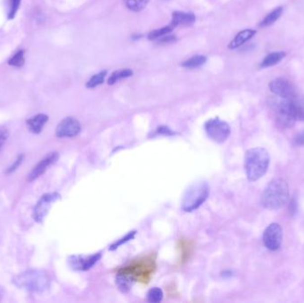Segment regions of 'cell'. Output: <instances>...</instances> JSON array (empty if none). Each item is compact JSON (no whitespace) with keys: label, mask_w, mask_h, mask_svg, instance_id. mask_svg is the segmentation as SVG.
Here are the masks:
<instances>
[{"label":"cell","mask_w":304,"mask_h":303,"mask_svg":"<svg viewBox=\"0 0 304 303\" xmlns=\"http://www.w3.org/2000/svg\"><path fill=\"white\" fill-rule=\"evenodd\" d=\"M48 117L45 114H39L27 121V126L33 134H39L43 130L44 126L48 122Z\"/></svg>","instance_id":"2e32d148"},{"label":"cell","mask_w":304,"mask_h":303,"mask_svg":"<svg viewBox=\"0 0 304 303\" xmlns=\"http://www.w3.org/2000/svg\"><path fill=\"white\" fill-rule=\"evenodd\" d=\"M106 74H107V71L103 70V71H101L100 73L96 74L95 76H93L89 79V81L87 83V88H95V87L101 85L103 81H104Z\"/></svg>","instance_id":"603a6c76"},{"label":"cell","mask_w":304,"mask_h":303,"mask_svg":"<svg viewBox=\"0 0 304 303\" xmlns=\"http://www.w3.org/2000/svg\"><path fill=\"white\" fill-rule=\"evenodd\" d=\"M289 101L296 120L304 121V96L296 92Z\"/></svg>","instance_id":"4fadbf2b"},{"label":"cell","mask_w":304,"mask_h":303,"mask_svg":"<svg viewBox=\"0 0 304 303\" xmlns=\"http://www.w3.org/2000/svg\"><path fill=\"white\" fill-rule=\"evenodd\" d=\"M2 296H3V293H2V290H1V288H0V301L2 299Z\"/></svg>","instance_id":"1f68e13d"},{"label":"cell","mask_w":304,"mask_h":303,"mask_svg":"<svg viewBox=\"0 0 304 303\" xmlns=\"http://www.w3.org/2000/svg\"><path fill=\"white\" fill-rule=\"evenodd\" d=\"M269 165V153L263 148H253L246 153L245 170L248 180L255 182L265 174Z\"/></svg>","instance_id":"7a4b0ae2"},{"label":"cell","mask_w":304,"mask_h":303,"mask_svg":"<svg viewBox=\"0 0 304 303\" xmlns=\"http://www.w3.org/2000/svg\"><path fill=\"white\" fill-rule=\"evenodd\" d=\"M210 188L205 182H197L188 188L182 200V209L184 212H193L208 199Z\"/></svg>","instance_id":"277c9868"},{"label":"cell","mask_w":304,"mask_h":303,"mask_svg":"<svg viewBox=\"0 0 304 303\" xmlns=\"http://www.w3.org/2000/svg\"><path fill=\"white\" fill-rule=\"evenodd\" d=\"M24 52L23 51H19L16 52L14 55H13L10 60H9L8 63L11 66H14V67H22L24 64Z\"/></svg>","instance_id":"484cf974"},{"label":"cell","mask_w":304,"mask_h":303,"mask_svg":"<svg viewBox=\"0 0 304 303\" xmlns=\"http://www.w3.org/2000/svg\"><path fill=\"white\" fill-rule=\"evenodd\" d=\"M255 34H256V31L252 30V29H248V30L240 31L239 34L232 39V41L229 45V48L230 49H236V48H239L240 46H242L243 44L246 43L249 39H252L253 37Z\"/></svg>","instance_id":"9a60e30c"},{"label":"cell","mask_w":304,"mask_h":303,"mask_svg":"<svg viewBox=\"0 0 304 303\" xmlns=\"http://www.w3.org/2000/svg\"><path fill=\"white\" fill-rule=\"evenodd\" d=\"M286 56V52H274L268 54L261 61V68H269L277 65Z\"/></svg>","instance_id":"ac0fdd59"},{"label":"cell","mask_w":304,"mask_h":303,"mask_svg":"<svg viewBox=\"0 0 304 303\" xmlns=\"http://www.w3.org/2000/svg\"><path fill=\"white\" fill-rule=\"evenodd\" d=\"M135 281V279L134 277H131L130 275L126 273L123 272L117 275L116 284H117V287L119 288V290L123 293H127L130 290Z\"/></svg>","instance_id":"e0dca14e"},{"label":"cell","mask_w":304,"mask_h":303,"mask_svg":"<svg viewBox=\"0 0 304 303\" xmlns=\"http://www.w3.org/2000/svg\"><path fill=\"white\" fill-rule=\"evenodd\" d=\"M81 131V124L74 117H66L60 122L56 128V135L60 138L75 137Z\"/></svg>","instance_id":"30bf717a"},{"label":"cell","mask_w":304,"mask_h":303,"mask_svg":"<svg viewBox=\"0 0 304 303\" xmlns=\"http://www.w3.org/2000/svg\"><path fill=\"white\" fill-rule=\"evenodd\" d=\"M8 130H7L5 127L1 126V127H0V151H1V149L3 147L4 143L6 142V140L8 138Z\"/></svg>","instance_id":"f1b7e54d"},{"label":"cell","mask_w":304,"mask_h":303,"mask_svg":"<svg viewBox=\"0 0 304 303\" xmlns=\"http://www.w3.org/2000/svg\"><path fill=\"white\" fill-rule=\"evenodd\" d=\"M206 61V58L203 55H196V56L191 57L190 59H188L186 61L183 62L182 66L184 68L188 69H195L198 67L204 64V62Z\"/></svg>","instance_id":"44dd1931"},{"label":"cell","mask_w":304,"mask_h":303,"mask_svg":"<svg viewBox=\"0 0 304 303\" xmlns=\"http://www.w3.org/2000/svg\"><path fill=\"white\" fill-rule=\"evenodd\" d=\"M101 258V253L92 255H72L69 258V264L75 270H88Z\"/></svg>","instance_id":"8fae6325"},{"label":"cell","mask_w":304,"mask_h":303,"mask_svg":"<svg viewBox=\"0 0 304 303\" xmlns=\"http://www.w3.org/2000/svg\"><path fill=\"white\" fill-rule=\"evenodd\" d=\"M21 0H9V18L12 19L14 17L15 13L17 12Z\"/></svg>","instance_id":"83f0119b"},{"label":"cell","mask_w":304,"mask_h":303,"mask_svg":"<svg viewBox=\"0 0 304 303\" xmlns=\"http://www.w3.org/2000/svg\"><path fill=\"white\" fill-rule=\"evenodd\" d=\"M282 238V229L278 223H271L263 233L264 246L271 251L278 250L281 246Z\"/></svg>","instance_id":"ba28073f"},{"label":"cell","mask_w":304,"mask_h":303,"mask_svg":"<svg viewBox=\"0 0 304 303\" xmlns=\"http://www.w3.org/2000/svg\"><path fill=\"white\" fill-rule=\"evenodd\" d=\"M132 75H133V71L131 69H125L116 70V71H114L113 73L110 75L109 80H108V84L111 86V85H114L115 83H117V81H119L121 79L129 78Z\"/></svg>","instance_id":"ffe728a7"},{"label":"cell","mask_w":304,"mask_h":303,"mask_svg":"<svg viewBox=\"0 0 304 303\" xmlns=\"http://www.w3.org/2000/svg\"><path fill=\"white\" fill-rule=\"evenodd\" d=\"M135 234H136V231H135V230H134V231H130V232L127 233L125 237H123V238H120V239H118L117 241L112 244V245L110 246V247H109V249H110L111 251L116 250L117 248L122 246L123 244H126V242H128L129 240L135 238Z\"/></svg>","instance_id":"4316f807"},{"label":"cell","mask_w":304,"mask_h":303,"mask_svg":"<svg viewBox=\"0 0 304 303\" xmlns=\"http://www.w3.org/2000/svg\"><path fill=\"white\" fill-rule=\"evenodd\" d=\"M59 158V153L58 152H52L48 154V156L44 157L42 160L39 162L38 165H36L34 169L31 171V173L29 175L28 180L31 182L35 180L37 178L42 175L51 165H53Z\"/></svg>","instance_id":"7c38bea8"},{"label":"cell","mask_w":304,"mask_h":303,"mask_svg":"<svg viewBox=\"0 0 304 303\" xmlns=\"http://www.w3.org/2000/svg\"><path fill=\"white\" fill-rule=\"evenodd\" d=\"M174 26L173 24H171L169 26L164 27V28H161L156 31H152L150 34H149V39H158L164 37L165 35L168 34L171 31L174 30Z\"/></svg>","instance_id":"d4e9b609"},{"label":"cell","mask_w":304,"mask_h":303,"mask_svg":"<svg viewBox=\"0 0 304 303\" xmlns=\"http://www.w3.org/2000/svg\"><path fill=\"white\" fill-rule=\"evenodd\" d=\"M22 158H23V156H18V158L16 159V161L14 162V164H13L12 166L9 167L8 170H7V173H12L13 171H15V170L17 169L18 166L22 164Z\"/></svg>","instance_id":"f546056e"},{"label":"cell","mask_w":304,"mask_h":303,"mask_svg":"<svg viewBox=\"0 0 304 303\" xmlns=\"http://www.w3.org/2000/svg\"><path fill=\"white\" fill-rule=\"evenodd\" d=\"M295 142L298 145H304V130L302 131L298 135H296Z\"/></svg>","instance_id":"4dcf8cb0"},{"label":"cell","mask_w":304,"mask_h":303,"mask_svg":"<svg viewBox=\"0 0 304 303\" xmlns=\"http://www.w3.org/2000/svg\"><path fill=\"white\" fill-rule=\"evenodd\" d=\"M195 21L196 16L193 13L180 12V11H175L173 13L172 24L174 27L179 26V25L189 26V25L193 24Z\"/></svg>","instance_id":"5bb4252c"},{"label":"cell","mask_w":304,"mask_h":303,"mask_svg":"<svg viewBox=\"0 0 304 303\" xmlns=\"http://www.w3.org/2000/svg\"><path fill=\"white\" fill-rule=\"evenodd\" d=\"M269 87L275 96L285 99H290L297 92L293 84L284 78H275L269 83Z\"/></svg>","instance_id":"9c48e42d"},{"label":"cell","mask_w":304,"mask_h":303,"mask_svg":"<svg viewBox=\"0 0 304 303\" xmlns=\"http://www.w3.org/2000/svg\"><path fill=\"white\" fill-rule=\"evenodd\" d=\"M13 283L23 290L31 293H43L50 285L48 274L43 270L31 269L18 275Z\"/></svg>","instance_id":"3957f363"},{"label":"cell","mask_w":304,"mask_h":303,"mask_svg":"<svg viewBox=\"0 0 304 303\" xmlns=\"http://www.w3.org/2000/svg\"><path fill=\"white\" fill-rule=\"evenodd\" d=\"M282 13L283 7H281V6H279L278 8L274 9L273 11H271L269 14L266 15V17L261 21V23L259 25H260V27H262V28L272 25L274 22L278 21V19L280 18Z\"/></svg>","instance_id":"d6986e66"},{"label":"cell","mask_w":304,"mask_h":303,"mask_svg":"<svg viewBox=\"0 0 304 303\" xmlns=\"http://www.w3.org/2000/svg\"><path fill=\"white\" fill-rule=\"evenodd\" d=\"M204 131L209 138L218 143H224L230 135V127L226 122L215 117L204 124Z\"/></svg>","instance_id":"8992f818"},{"label":"cell","mask_w":304,"mask_h":303,"mask_svg":"<svg viewBox=\"0 0 304 303\" xmlns=\"http://www.w3.org/2000/svg\"><path fill=\"white\" fill-rule=\"evenodd\" d=\"M61 199V196L59 195L56 192L53 193H48L41 197V199L39 200V202L36 205L34 209V219L38 222L43 221L45 217L48 215V212L50 210V208L52 206L54 202H56L57 200Z\"/></svg>","instance_id":"52a82bcc"},{"label":"cell","mask_w":304,"mask_h":303,"mask_svg":"<svg viewBox=\"0 0 304 303\" xmlns=\"http://www.w3.org/2000/svg\"><path fill=\"white\" fill-rule=\"evenodd\" d=\"M163 292L158 287H153L151 290L149 291L147 294V300L148 302L152 303H160L163 299Z\"/></svg>","instance_id":"cb8c5ba5"},{"label":"cell","mask_w":304,"mask_h":303,"mask_svg":"<svg viewBox=\"0 0 304 303\" xmlns=\"http://www.w3.org/2000/svg\"><path fill=\"white\" fill-rule=\"evenodd\" d=\"M125 2L127 8L131 11L139 12L147 6L150 0H125Z\"/></svg>","instance_id":"7402d4cb"},{"label":"cell","mask_w":304,"mask_h":303,"mask_svg":"<svg viewBox=\"0 0 304 303\" xmlns=\"http://www.w3.org/2000/svg\"><path fill=\"white\" fill-rule=\"evenodd\" d=\"M289 199V187L282 178H276L269 182L262 192L261 203L269 210L282 208Z\"/></svg>","instance_id":"6da1fadb"},{"label":"cell","mask_w":304,"mask_h":303,"mask_svg":"<svg viewBox=\"0 0 304 303\" xmlns=\"http://www.w3.org/2000/svg\"><path fill=\"white\" fill-rule=\"evenodd\" d=\"M270 102L280 126L283 127H292L295 125L296 118L293 112L289 99L280 98L277 96V99H272Z\"/></svg>","instance_id":"5b68a950"}]
</instances>
